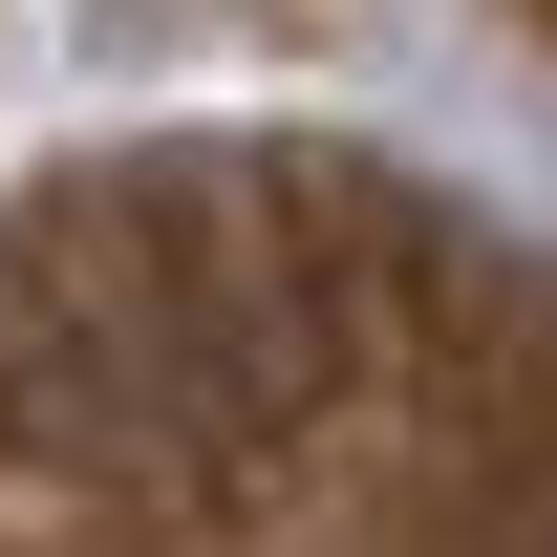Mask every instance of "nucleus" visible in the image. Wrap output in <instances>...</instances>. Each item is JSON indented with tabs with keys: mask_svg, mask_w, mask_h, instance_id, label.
Instances as JSON below:
<instances>
[{
	"mask_svg": "<svg viewBox=\"0 0 557 557\" xmlns=\"http://www.w3.org/2000/svg\"><path fill=\"white\" fill-rule=\"evenodd\" d=\"M0 515H557V322L344 172H108L0 236Z\"/></svg>",
	"mask_w": 557,
	"mask_h": 557,
	"instance_id": "f257e3e1",
	"label": "nucleus"
}]
</instances>
